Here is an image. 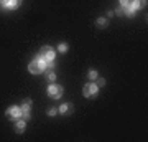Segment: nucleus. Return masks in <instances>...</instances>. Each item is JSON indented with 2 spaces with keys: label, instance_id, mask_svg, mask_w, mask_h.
<instances>
[{
  "label": "nucleus",
  "instance_id": "obj_1",
  "mask_svg": "<svg viewBox=\"0 0 148 142\" xmlns=\"http://www.w3.org/2000/svg\"><path fill=\"white\" fill-rule=\"evenodd\" d=\"M46 93H48V96H49L51 99H59V98L63 96V93H64V88L61 86V84L49 83V86H48Z\"/></svg>",
  "mask_w": 148,
  "mask_h": 142
},
{
  "label": "nucleus",
  "instance_id": "obj_2",
  "mask_svg": "<svg viewBox=\"0 0 148 142\" xmlns=\"http://www.w3.org/2000/svg\"><path fill=\"white\" fill-rule=\"evenodd\" d=\"M99 86L94 83V81H89V83L84 84V88H82V94L84 98H95V96L99 94Z\"/></svg>",
  "mask_w": 148,
  "mask_h": 142
},
{
  "label": "nucleus",
  "instance_id": "obj_3",
  "mask_svg": "<svg viewBox=\"0 0 148 142\" xmlns=\"http://www.w3.org/2000/svg\"><path fill=\"white\" fill-rule=\"evenodd\" d=\"M5 114H7V117L8 119H20L21 117V109H20V106H10V107H7V111H5Z\"/></svg>",
  "mask_w": 148,
  "mask_h": 142
},
{
  "label": "nucleus",
  "instance_id": "obj_4",
  "mask_svg": "<svg viewBox=\"0 0 148 142\" xmlns=\"http://www.w3.org/2000/svg\"><path fill=\"white\" fill-rule=\"evenodd\" d=\"M20 109H21V119H25V121H28L30 119V109H32V99H25L23 103H21L20 106Z\"/></svg>",
  "mask_w": 148,
  "mask_h": 142
},
{
  "label": "nucleus",
  "instance_id": "obj_5",
  "mask_svg": "<svg viewBox=\"0 0 148 142\" xmlns=\"http://www.w3.org/2000/svg\"><path fill=\"white\" fill-rule=\"evenodd\" d=\"M40 53L45 56V60H46V61H54V58H56V53H54V50L49 46V45H45V46H41Z\"/></svg>",
  "mask_w": 148,
  "mask_h": 142
},
{
  "label": "nucleus",
  "instance_id": "obj_6",
  "mask_svg": "<svg viewBox=\"0 0 148 142\" xmlns=\"http://www.w3.org/2000/svg\"><path fill=\"white\" fill-rule=\"evenodd\" d=\"M21 2H23V0H7L5 3L2 5V8H3V10H16V8L21 5Z\"/></svg>",
  "mask_w": 148,
  "mask_h": 142
},
{
  "label": "nucleus",
  "instance_id": "obj_7",
  "mask_svg": "<svg viewBox=\"0 0 148 142\" xmlns=\"http://www.w3.org/2000/svg\"><path fill=\"white\" fill-rule=\"evenodd\" d=\"M73 111H74V107H73V104H71V103H64V104H61V106L58 107V112L61 114V116L73 114Z\"/></svg>",
  "mask_w": 148,
  "mask_h": 142
},
{
  "label": "nucleus",
  "instance_id": "obj_8",
  "mask_svg": "<svg viewBox=\"0 0 148 142\" xmlns=\"http://www.w3.org/2000/svg\"><path fill=\"white\" fill-rule=\"evenodd\" d=\"M130 7H132L135 12H138L140 8L147 7V0H130Z\"/></svg>",
  "mask_w": 148,
  "mask_h": 142
},
{
  "label": "nucleus",
  "instance_id": "obj_9",
  "mask_svg": "<svg viewBox=\"0 0 148 142\" xmlns=\"http://www.w3.org/2000/svg\"><path fill=\"white\" fill-rule=\"evenodd\" d=\"M28 71H30L32 74H41V73H43L41 68H40V64H38L36 61H35V60H33L32 63L28 64Z\"/></svg>",
  "mask_w": 148,
  "mask_h": 142
},
{
  "label": "nucleus",
  "instance_id": "obj_10",
  "mask_svg": "<svg viewBox=\"0 0 148 142\" xmlns=\"http://www.w3.org/2000/svg\"><path fill=\"white\" fill-rule=\"evenodd\" d=\"M25 127H27V121L25 119H16L15 121V129H16V132L18 134H21V132H25Z\"/></svg>",
  "mask_w": 148,
  "mask_h": 142
},
{
  "label": "nucleus",
  "instance_id": "obj_11",
  "mask_svg": "<svg viewBox=\"0 0 148 142\" xmlns=\"http://www.w3.org/2000/svg\"><path fill=\"white\" fill-rule=\"evenodd\" d=\"M43 74L46 76L48 83H54V81H56V73H54L53 69H46V71H43Z\"/></svg>",
  "mask_w": 148,
  "mask_h": 142
},
{
  "label": "nucleus",
  "instance_id": "obj_12",
  "mask_svg": "<svg viewBox=\"0 0 148 142\" xmlns=\"http://www.w3.org/2000/svg\"><path fill=\"white\" fill-rule=\"evenodd\" d=\"M95 25L99 26V28H106V26L109 25V18H106V17H99V18L95 20Z\"/></svg>",
  "mask_w": 148,
  "mask_h": 142
},
{
  "label": "nucleus",
  "instance_id": "obj_13",
  "mask_svg": "<svg viewBox=\"0 0 148 142\" xmlns=\"http://www.w3.org/2000/svg\"><path fill=\"white\" fill-rule=\"evenodd\" d=\"M135 13H137V12L133 10L132 7L128 5V7H125V8H123V15H127V17H130V18H132V17H135Z\"/></svg>",
  "mask_w": 148,
  "mask_h": 142
},
{
  "label": "nucleus",
  "instance_id": "obj_14",
  "mask_svg": "<svg viewBox=\"0 0 148 142\" xmlns=\"http://www.w3.org/2000/svg\"><path fill=\"white\" fill-rule=\"evenodd\" d=\"M87 78H89L90 81H95V79L99 78V73H97L95 69H89V71H87Z\"/></svg>",
  "mask_w": 148,
  "mask_h": 142
},
{
  "label": "nucleus",
  "instance_id": "obj_15",
  "mask_svg": "<svg viewBox=\"0 0 148 142\" xmlns=\"http://www.w3.org/2000/svg\"><path fill=\"white\" fill-rule=\"evenodd\" d=\"M68 50H69L68 43H59V45H58V51L59 53H66Z\"/></svg>",
  "mask_w": 148,
  "mask_h": 142
},
{
  "label": "nucleus",
  "instance_id": "obj_16",
  "mask_svg": "<svg viewBox=\"0 0 148 142\" xmlns=\"http://www.w3.org/2000/svg\"><path fill=\"white\" fill-rule=\"evenodd\" d=\"M46 114H48L49 117H54L56 114H58V109H56V107H49V109L46 111Z\"/></svg>",
  "mask_w": 148,
  "mask_h": 142
},
{
  "label": "nucleus",
  "instance_id": "obj_17",
  "mask_svg": "<svg viewBox=\"0 0 148 142\" xmlns=\"http://www.w3.org/2000/svg\"><path fill=\"white\" fill-rule=\"evenodd\" d=\"M94 83L97 84L99 88H102V86H106V79H104V78H97V79L94 81Z\"/></svg>",
  "mask_w": 148,
  "mask_h": 142
},
{
  "label": "nucleus",
  "instance_id": "obj_18",
  "mask_svg": "<svg viewBox=\"0 0 148 142\" xmlns=\"http://www.w3.org/2000/svg\"><path fill=\"white\" fill-rule=\"evenodd\" d=\"M119 2H120V7H122V8H125V7L130 5V0H119Z\"/></svg>",
  "mask_w": 148,
  "mask_h": 142
},
{
  "label": "nucleus",
  "instance_id": "obj_19",
  "mask_svg": "<svg viewBox=\"0 0 148 142\" xmlns=\"http://www.w3.org/2000/svg\"><path fill=\"white\" fill-rule=\"evenodd\" d=\"M114 13H115V15H119V17H122V15H123V8L120 7V8H117V10L114 12Z\"/></svg>",
  "mask_w": 148,
  "mask_h": 142
},
{
  "label": "nucleus",
  "instance_id": "obj_20",
  "mask_svg": "<svg viewBox=\"0 0 148 142\" xmlns=\"http://www.w3.org/2000/svg\"><path fill=\"white\" fill-rule=\"evenodd\" d=\"M7 0H0V5H3V3H5Z\"/></svg>",
  "mask_w": 148,
  "mask_h": 142
}]
</instances>
